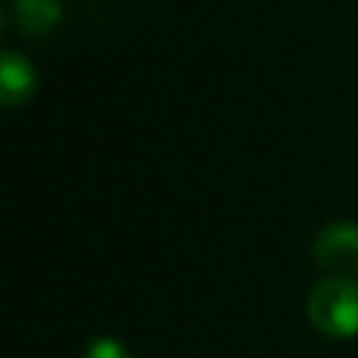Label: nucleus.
Segmentation results:
<instances>
[{
  "label": "nucleus",
  "instance_id": "nucleus-1",
  "mask_svg": "<svg viewBox=\"0 0 358 358\" xmlns=\"http://www.w3.org/2000/svg\"><path fill=\"white\" fill-rule=\"evenodd\" d=\"M308 317L317 334L349 340L358 334V280L324 277L308 296Z\"/></svg>",
  "mask_w": 358,
  "mask_h": 358
},
{
  "label": "nucleus",
  "instance_id": "nucleus-2",
  "mask_svg": "<svg viewBox=\"0 0 358 358\" xmlns=\"http://www.w3.org/2000/svg\"><path fill=\"white\" fill-rule=\"evenodd\" d=\"M315 261L327 277H358V223L340 220L317 233Z\"/></svg>",
  "mask_w": 358,
  "mask_h": 358
},
{
  "label": "nucleus",
  "instance_id": "nucleus-3",
  "mask_svg": "<svg viewBox=\"0 0 358 358\" xmlns=\"http://www.w3.org/2000/svg\"><path fill=\"white\" fill-rule=\"evenodd\" d=\"M0 85H3V104L16 107L22 101H29V94L35 92V69L25 57L19 54H3V66H0Z\"/></svg>",
  "mask_w": 358,
  "mask_h": 358
},
{
  "label": "nucleus",
  "instance_id": "nucleus-4",
  "mask_svg": "<svg viewBox=\"0 0 358 358\" xmlns=\"http://www.w3.org/2000/svg\"><path fill=\"white\" fill-rule=\"evenodd\" d=\"M13 16L25 35H41L60 22V6H57V0H16Z\"/></svg>",
  "mask_w": 358,
  "mask_h": 358
},
{
  "label": "nucleus",
  "instance_id": "nucleus-5",
  "mask_svg": "<svg viewBox=\"0 0 358 358\" xmlns=\"http://www.w3.org/2000/svg\"><path fill=\"white\" fill-rule=\"evenodd\" d=\"M85 358H132V355L123 343L110 340V336H101V340H94L92 346L85 349Z\"/></svg>",
  "mask_w": 358,
  "mask_h": 358
}]
</instances>
